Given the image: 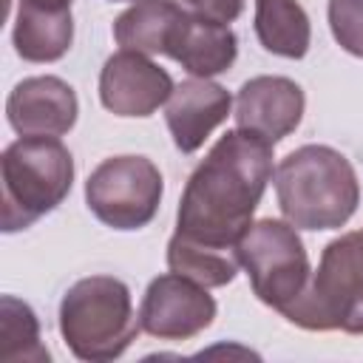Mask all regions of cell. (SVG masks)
Listing matches in <instances>:
<instances>
[{"mask_svg": "<svg viewBox=\"0 0 363 363\" xmlns=\"http://www.w3.org/2000/svg\"><path fill=\"white\" fill-rule=\"evenodd\" d=\"M275 176L272 145L250 130H227L190 173L176 233L207 247L235 250Z\"/></svg>", "mask_w": 363, "mask_h": 363, "instance_id": "obj_1", "label": "cell"}, {"mask_svg": "<svg viewBox=\"0 0 363 363\" xmlns=\"http://www.w3.org/2000/svg\"><path fill=\"white\" fill-rule=\"evenodd\" d=\"M275 196L284 218L298 230H340L360 204L352 162L329 145H301L275 167Z\"/></svg>", "mask_w": 363, "mask_h": 363, "instance_id": "obj_2", "label": "cell"}, {"mask_svg": "<svg viewBox=\"0 0 363 363\" xmlns=\"http://www.w3.org/2000/svg\"><path fill=\"white\" fill-rule=\"evenodd\" d=\"M74 184V156L60 136H20L0 159V230L20 233L57 210Z\"/></svg>", "mask_w": 363, "mask_h": 363, "instance_id": "obj_3", "label": "cell"}, {"mask_svg": "<svg viewBox=\"0 0 363 363\" xmlns=\"http://www.w3.org/2000/svg\"><path fill=\"white\" fill-rule=\"evenodd\" d=\"M139 329L130 289L113 275L79 278L60 301V335L79 360L108 363L122 357Z\"/></svg>", "mask_w": 363, "mask_h": 363, "instance_id": "obj_4", "label": "cell"}, {"mask_svg": "<svg viewBox=\"0 0 363 363\" xmlns=\"http://www.w3.org/2000/svg\"><path fill=\"white\" fill-rule=\"evenodd\" d=\"M281 315L309 332L363 335V230L323 247L318 269Z\"/></svg>", "mask_w": 363, "mask_h": 363, "instance_id": "obj_5", "label": "cell"}, {"mask_svg": "<svg viewBox=\"0 0 363 363\" xmlns=\"http://www.w3.org/2000/svg\"><path fill=\"white\" fill-rule=\"evenodd\" d=\"M238 261L261 303L284 312L306 286L312 269L298 227L281 218L252 221L238 241Z\"/></svg>", "mask_w": 363, "mask_h": 363, "instance_id": "obj_6", "label": "cell"}, {"mask_svg": "<svg viewBox=\"0 0 363 363\" xmlns=\"http://www.w3.org/2000/svg\"><path fill=\"white\" fill-rule=\"evenodd\" d=\"M164 182L147 156H111L85 182L88 210L113 230H142L159 213Z\"/></svg>", "mask_w": 363, "mask_h": 363, "instance_id": "obj_7", "label": "cell"}, {"mask_svg": "<svg viewBox=\"0 0 363 363\" xmlns=\"http://www.w3.org/2000/svg\"><path fill=\"white\" fill-rule=\"evenodd\" d=\"M216 298L207 286L179 272H164L147 284L139 323L159 340H190L216 320Z\"/></svg>", "mask_w": 363, "mask_h": 363, "instance_id": "obj_8", "label": "cell"}, {"mask_svg": "<svg viewBox=\"0 0 363 363\" xmlns=\"http://www.w3.org/2000/svg\"><path fill=\"white\" fill-rule=\"evenodd\" d=\"M173 77L147 54L116 51L99 71V102L116 116H150L173 94Z\"/></svg>", "mask_w": 363, "mask_h": 363, "instance_id": "obj_9", "label": "cell"}, {"mask_svg": "<svg viewBox=\"0 0 363 363\" xmlns=\"http://www.w3.org/2000/svg\"><path fill=\"white\" fill-rule=\"evenodd\" d=\"M306 96L303 88L289 77H252L238 88L235 96V125L250 130L269 145L286 139L303 119Z\"/></svg>", "mask_w": 363, "mask_h": 363, "instance_id": "obj_10", "label": "cell"}, {"mask_svg": "<svg viewBox=\"0 0 363 363\" xmlns=\"http://www.w3.org/2000/svg\"><path fill=\"white\" fill-rule=\"evenodd\" d=\"M79 102L60 77H26L6 99L9 125L20 136H62L77 125Z\"/></svg>", "mask_w": 363, "mask_h": 363, "instance_id": "obj_11", "label": "cell"}, {"mask_svg": "<svg viewBox=\"0 0 363 363\" xmlns=\"http://www.w3.org/2000/svg\"><path fill=\"white\" fill-rule=\"evenodd\" d=\"M233 96L224 85L193 77L173 88L167 105H164V122L173 136V145L182 153H196L207 136L230 116Z\"/></svg>", "mask_w": 363, "mask_h": 363, "instance_id": "obj_12", "label": "cell"}, {"mask_svg": "<svg viewBox=\"0 0 363 363\" xmlns=\"http://www.w3.org/2000/svg\"><path fill=\"white\" fill-rule=\"evenodd\" d=\"M167 57L176 60L187 74L210 79L233 68L238 57V40L227 23L187 11Z\"/></svg>", "mask_w": 363, "mask_h": 363, "instance_id": "obj_13", "label": "cell"}, {"mask_svg": "<svg viewBox=\"0 0 363 363\" xmlns=\"http://www.w3.org/2000/svg\"><path fill=\"white\" fill-rule=\"evenodd\" d=\"M14 51L26 62H57L74 43L71 9H45L28 0L17 3L14 14Z\"/></svg>", "mask_w": 363, "mask_h": 363, "instance_id": "obj_14", "label": "cell"}, {"mask_svg": "<svg viewBox=\"0 0 363 363\" xmlns=\"http://www.w3.org/2000/svg\"><path fill=\"white\" fill-rule=\"evenodd\" d=\"M187 9L176 0H139L113 20V40L125 51L139 54H170Z\"/></svg>", "mask_w": 363, "mask_h": 363, "instance_id": "obj_15", "label": "cell"}, {"mask_svg": "<svg viewBox=\"0 0 363 363\" xmlns=\"http://www.w3.org/2000/svg\"><path fill=\"white\" fill-rule=\"evenodd\" d=\"M255 37L264 51L301 60L312 43L309 14L298 0H255Z\"/></svg>", "mask_w": 363, "mask_h": 363, "instance_id": "obj_16", "label": "cell"}, {"mask_svg": "<svg viewBox=\"0 0 363 363\" xmlns=\"http://www.w3.org/2000/svg\"><path fill=\"white\" fill-rule=\"evenodd\" d=\"M167 267L201 286H227L238 275V250H218L207 244H196L179 233L167 241Z\"/></svg>", "mask_w": 363, "mask_h": 363, "instance_id": "obj_17", "label": "cell"}, {"mask_svg": "<svg viewBox=\"0 0 363 363\" xmlns=\"http://www.w3.org/2000/svg\"><path fill=\"white\" fill-rule=\"evenodd\" d=\"M48 349L40 343V320L34 309L14 298H0V360L3 363H48Z\"/></svg>", "mask_w": 363, "mask_h": 363, "instance_id": "obj_18", "label": "cell"}, {"mask_svg": "<svg viewBox=\"0 0 363 363\" xmlns=\"http://www.w3.org/2000/svg\"><path fill=\"white\" fill-rule=\"evenodd\" d=\"M326 14L335 43L363 60V0H329Z\"/></svg>", "mask_w": 363, "mask_h": 363, "instance_id": "obj_19", "label": "cell"}, {"mask_svg": "<svg viewBox=\"0 0 363 363\" xmlns=\"http://www.w3.org/2000/svg\"><path fill=\"white\" fill-rule=\"evenodd\" d=\"M176 3L193 14H201V17L227 23V26L244 11V0H176Z\"/></svg>", "mask_w": 363, "mask_h": 363, "instance_id": "obj_20", "label": "cell"}, {"mask_svg": "<svg viewBox=\"0 0 363 363\" xmlns=\"http://www.w3.org/2000/svg\"><path fill=\"white\" fill-rule=\"evenodd\" d=\"M28 3H37L45 9H71V0H28Z\"/></svg>", "mask_w": 363, "mask_h": 363, "instance_id": "obj_21", "label": "cell"}, {"mask_svg": "<svg viewBox=\"0 0 363 363\" xmlns=\"http://www.w3.org/2000/svg\"><path fill=\"white\" fill-rule=\"evenodd\" d=\"M113 3H130V0H113ZM133 3H139V0H133Z\"/></svg>", "mask_w": 363, "mask_h": 363, "instance_id": "obj_22", "label": "cell"}]
</instances>
